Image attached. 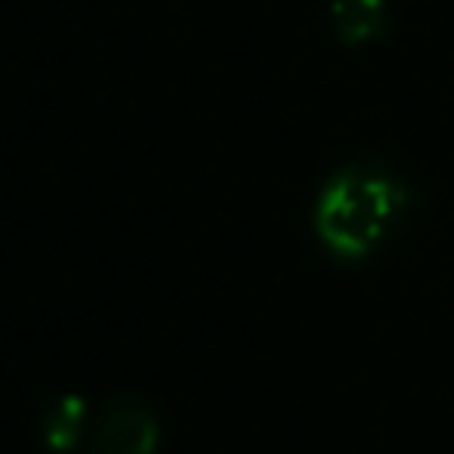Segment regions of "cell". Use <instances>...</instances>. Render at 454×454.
<instances>
[{"label": "cell", "mask_w": 454, "mask_h": 454, "mask_svg": "<svg viewBox=\"0 0 454 454\" xmlns=\"http://www.w3.org/2000/svg\"><path fill=\"white\" fill-rule=\"evenodd\" d=\"M411 208V187L377 159H352L330 171L315 200L311 227L321 249L342 265L380 253Z\"/></svg>", "instance_id": "6da1fadb"}, {"label": "cell", "mask_w": 454, "mask_h": 454, "mask_svg": "<svg viewBox=\"0 0 454 454\" xmlns=\"http://www.w3.org/2000/svg\"><path fill=\"white\" fill-rule=\"evenodd\" d=\"M162 429L159 417L134 392H115L90 420L88 454H156Z\"/></svg>", "instance_id": "7a4b0ae2"}, {"label": "cell", "mask_w": 454, "mask_h": 454, "mask_svg": "<svg viewBox=\"0 0 454 454\" xmlns=\"http://www.w3.org/2000/svg\"><path fill=\"white\" fill-rule=\"evenodd\" d=\"M330 32L342 47H367L389 35V0H327Z\"/></svg>", "instance_id": "3957f363"}, {"label": "cell", "mask_w": 454, "mask_h": 454, "mask_svg": "<svg viewBox=\"0 0 454 454\" xmlns=\"http://www.w3.org/2000/svg\"><path fill=\"white\" fill-rule=\"evenodd\" d=\"M90 433V414L82 395H59L41 414V439L53 454H66Z\"/></svg>", "instance_id": "277c9868"}]
</instances>
